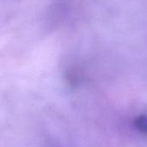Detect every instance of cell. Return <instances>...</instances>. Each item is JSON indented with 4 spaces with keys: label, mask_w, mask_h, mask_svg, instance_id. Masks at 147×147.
I'll return each mask as SVG.
<instances>
[{
    "label": "cell",
    "mask_w": 147,
    "mask_h": 147,
    "mask_svg": "<svg viewBox=\"0 0 147 147\" xmlns=\"http://www.w3.org/2000/svg\"><path fill=\"white\" fill-rule=\"evenodd\" d=\"M136 127L142 133L147 134V115H140L135 119Z\"/></svg>",
    "instance_id": "6da1fadb"
}]
</instances>
